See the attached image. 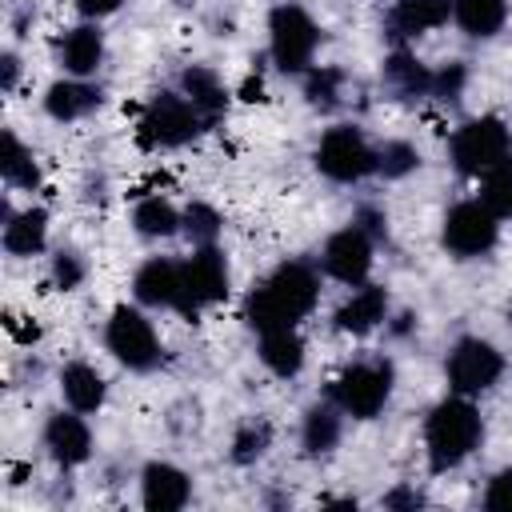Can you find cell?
<instances>
[{
	"mask_svg": "<svg viewBox=\"0 0 512 512\" xmlns=\"http://www.w3.org/2000/svg\"><path fill=\"white\" fill-rule=\"evenodd\" d=\"M464 88V64H448L440 72H432V96L440 100H456Z\"/></svg>",
	"mask_w": 512,
	"mask_h": 512,
	"instance_id": "cell-35",
	"label": "cell"
},
{
	"mask_svg": "<svg viewBox=\"0 0 512 512\" xmlns=\"http://www.w3.org/2000/svg\"><path fill=\"white\" fill-rule=\"evenodd\" d=\"M504 372V356L480 340V336H464L452 352H448V384L460 392V396H480L488 392Z\"/></svg>",
	"mask_w": 512,
	"mask_h": 512,
	"instance_id": "cell-11",
	"label": "cell"
},
{
	"mask_svg": "<svg viewBox=\"0 0 512 512\" xmlns=\"http://www.w3.org/2000/svg\"><path fill=\"white\" fill-rule=\"evenodd\" d=\"M392 396V364L388 360H360L348 364L336 380H332V400L340 412L356 416V420H372L380 416V408Z\"/></svg>",
	"mask_w": 512,
	"mask_h": 512,
	"instance_id": "cell-3",
	"label": "cell"
},
{
	"mask_svg": "<svg viewBox=\"0 0 512 512\" xmlns=\"http://www.w3.org/2000/svg\"><path fill=\"white\" fill-rule=\"evenodd\" d=\"M320 44V28L316 20L300 8V4H280L268 16V48L280 72H308L312 56Z\"/></svg>",
	"mask_w": 512,
	"mask_h": 512,
	"instance_id": "cell-4",
	"label": "cell"
},
{
	"mask_svg": "<svg viewBox=\"0 0 512 512\" xmlns=\"http://www.w3.org/2000/svg\"><path fill=\"white\" fill-rule=\"evenodd\" d=\"M480 432H484V424H480V412L472 408L468 396L456 392V396L440 400V404L432 408V416H428V428H424V444H428V464H432V472H448V468L464 464V460L476 452Z\"/></svg>",
	"mask_w": 512,
	"mask_h": 512,
	"instance_id": "cell-2",
	"label": "cell"
},
{
	"mask_svg": "<svg viewBox=\"0 0 512 512\" xmlns=\"http://www.w3.org/2000/svg\"><path fill=\"white\" fill-rule=\"evenodd\" d=\"M204 116L188 104L184 92H156L140 116V140L148 148H180L200 132Z\"/></svg>",
	"mask_w": 512,
	"mask_h": 512,
	"instance_id": "cell-5",
	"label": "cell"
},
{
	"mask_svg": "<svg viewBox=\"0 0 512 512\" xmlns=\"http://www.w3.org/2000/svg\"><path fill=\"white\" fill-rule=\"evenodd\" d=\"M16 80H20V60H16V52H4V56H0V88L12 92Z\"/></svg>",
	"mask_w": 512,
	"mask_h": 512,
	"instance_id": "cell-37",
	"label": "cell"
},
{
	"mask_svg": "<svg viewBox=\"0 0 512 512\" xmlns=\"http://www.w3.org/2000/svg\"><path fill=\"white\" fill-rule=\"evenodd\" d=\"M104 340H108V352H112L124 368H132V372H148V368L160 360V340H156L152 320H148L144 312L128 308V304H120V308L112 312Z\"/></svg>",
	"mask_w": 512,
	"mask_h": 512,
	"instance_id": "cell-10",
	"label": "cell"
},
{
	"mask_svg": "<svg viewBox=\"0 0 512 512\" xmlns=\"http://www.w3.org/2000/svg\"><path fill=\"white\" fill-rule=\"evenodd\" d=\"M452 164L464 176H484L492 164H500L504 156H512V136L504 128V120L496 116H476L464 128H456L452 136Z\"/></svg>",
	"mask_w": 512,
	"mask_h": 512,
	"instance_id": "cell-6",
	"label": "cell"
},
{
	"mask_svg": "<svg viewBox=\"0 0 512 512\" xmlns=\"http://www.w3.org/2000/svg\"><path fill=\"white\" fill-rule=\"evenodd\" d=\"M320 260H324V272H328L332 280L356 288V284H364L368 272H372V236H368L360 224H348V228H340V232L328 236Z\"/></svg>",
	"mask_w": 512,
	"mask_h": 512,
	"instance_id": "cell-12",
	"label": "cell"
},
{
	"mask_svg": "<svg viewBox=\"0 0 512 512\" xmlns=\"http://www.w3.org/2000/svg\"><path fill=\"white\" fill-rule=\"evenodd\" d=\"M384 80H388V88H396L400 96H424V92H432V72H428L420 60H412L408 52L388 56Z\"/></svg>",
	"mask_w": 512,
	"mask_h": 512,
	"instance_id": "cell-27",
	"label": "cell"
},
{
	"mask_svg": "<svg viewBox=\"0 0 512 512\" xmlns=\"http://www.w3.org/2000/svg\"><path fill=\"white\" fill-rule=\"evenodd\" d=\"M132 292L140 304H152V308H172L176 296H180V264L172 260H148L140 264L136 280H132Z\"/></svg>",
	"mask_w": 512,
	"mask_h": 512,
	"instance_id": "cell-16",
	"label": "cell"
},
{
	"mask_svg": "<svg viewBox=\"0 0 512 512\" xmlns=\"http://www.w3.org/2000/svg\"><path fill=\"white\" fill-rule=\"evenodd\" d=\"M224 296H228V264H224L216 244H200L180 264V296L172 308L180 316H196L204 304H216Z\"/></svg>",
	"mask_w": 512,
	"mask_h": 512,
	"instance_id": "cell-8",
	"label": "cell"
},
{
	"mask_svg": "<svg viewBox=\"0 0 512 512\" xmlns=\"http://www.w3.org/2000/svg\"><path fill=\"white\" fill-rule=\"evenodd\" d=\"M452 20L468 36H496L508 20V0H452Z\"/></svg>",
	"mask_w": 512,
	"mask_h": 512,
	"instance_id": "cell-24",
	"label": "cell"
},
{
	"mask_svg": "<svg viewBox=\"0 0 512 512\" xmlns=\"http://www.w3.org/2000/svg\"><path fill=\"white\" fill-rule=\"evenodd\" d=\"M132 224H136L140 236L164 240V236H172V232L180 228V212H176L164 196H144V200L132 208Z\"/></svg>",
	"mask_w": 512,
	"mask_h": 512,
	"instance_id": "cell-25",
	"label": "cell"
},
{
	"mask_svg": "<svg viewBox=\"0 0 512 512\" xmlns=\"http://www.w3.org/2000/svg\"><path fill=\"white\" fill-rule=\"evenodd\" d=\"M316 296H320L316 272L308 264H300V260H284L264 284H256L244 296V320L256 332L284 328V324L304 320L316 308Z\"/></svg>",
	"mask_w": 512,
	"mask_h": 512,
	"instance_id": "cell-1",
	"label": "cell"
},
{
	"mask_svg": "<svg viewBox=\"0 0 512 512\" xmlns=\"http://www.w3.org/2000/svg\"><path fill=\"white\" fill-rule=\"evenodd\" d=\"M60 60L72 76H92L104 60V36L96 32V24H80L72 32H64L60 40Z\"/></svg>",
	"mask_w": 512,
	"mask_h": 512,
	"instance_id": "cell-19",
	"label": "cell"
},
{
	"mask_svg": "<svg viewBox=\"0 0 512 512\" xmlns=\"http://www.w3.org/2000/svg\"><path fill=\"white\" fill-rule=\"evenodd\" d=\"M268 444H272V428L264 420H248L232 436V460L236 464H252V460H260L268 452Z\"/></svg>",
	"mask_w": 512,
	"mask_h": 512,
	"instance_id": "cell-30",
	"label": "cell"
},
{
	"mask_svg": "<svg viewBox=\"0 0 512 512\" xmlns=\"http://www.w3.org/2000/svg\"><path fill=\"white\" fill-rule=\"evenodd\" d=\"M48 240V212L44 208H28L16 212L12 220H4V248L12 256H36Z\"/></svg>",
	"mask_w": 512,
	"mask_h": 512,
	"instance_id": "cell-23",
	"label": "cell"
},
{
	"mask_svg": "<svg viewBox=\"0 0 512 512\" xmlns=\"http://www.w3.org/2000/svg\"><path fill=\"white\" fill-rule=\"evenodd\" d=\"M340 84H344L340 68H312L304 80V96L312 108H332L340 100Z\"/></svg>",
	"mask_w": 512,
	"mask_h": 512,
	"instance_id": "cell-31",
	"label": "cell"
},
{
	"mask_svg": "<svg viewBox=\"0 0 512 512\" xmlns=\"http://www.w3.org/2000/svg\"><path fill=\"white\" fill-rule=\"evenodd\" d=\"M484 508L488 512H512V472L492 476V484L484 492Z\"/></svg>",
	"mask_w": 512,
	"mask_h": 512,
	"instance_id": "cell-36",
	"label": "cell"
},
{
	"mask_svg": "<svg viewBox=\"0 0 512 512\" xmlns=\"http://www.w3.org/2000/svg\"><path fill=\"white\" fill-rule=\"evenodd\" d=\"M356 224L368 232V236H384V216L376 212V208H360V216H356Z\"/></svg>",
	"mask_w": 512,
	"mask_h": 512,
	"instance_id": "cell-39",
	"label": "cell"
},
{
	"mask_svg": "<svg viewBox=\"0 0 512 512\" xmlns=\"http://www.w3.org/2000/svg\"><path fill=\"white\" fill-rule=\"evenodd\" d=\"M316 168L336 184H356L376 172V148L352 124H336L316 144Z\"/></svg>",
	"mask_w": 512,
	"mask_h": 512,
	"instance_id": "cell-7",
	"label": "cell"
},
{
	"mask_svg": "<svg viewBox=\"0 0 512 512\" xmlns=\"http://www.w3.org/2000/svg\"><path fill=\"white\" fill-rule=\"evenodd\" d=\"M384 316H388V296H384V288H376V284H356V292L336 308V328H340V332H352V336H364V332H372Z\"/></svg>",
	"mask_w": 512,
	"mask_h": 512,
	"instance_id": "cell-15",
	"label": "cell"
},
{
	"mask_svg": "<svg viewBox=\"0 0 512 512\" xmlns=\"http://www.w3.org/2000/svg\"><path fill=\"white\" fill-rule=\"evenodd\" d=\"M0 172H4V180L12 184V188H36L40 184V168H36V160H32V152L16 140V132H4V152H0Z\"/></svg>",
	"mask_w": 512,
	"mask_h": 512,
	"instance_id": "cell-28",
	"label": "cell"
},
{
	"mask_svg": "<svg viewBox=\"0 0 512 512\" xmlns=\"http://www.w3.org/2000/svg\"><path fill=\"white\" fill-rule=\"evenodd\" d=\"M96 104H100V88H92L84 80H56L44 96V108L52 120H80Z\"/></svg>",
	"mask_w": 512,
	"mask_h": 512,
	"instance_id": "cell-21",
	"label": "cell"
},
{
	"mask_svg": "<svg viewBox=\"0 0 512 512\" xmlns=\"http://www.w3.org/2000/svg\"><path fill=\"white\" fill-rule=\"evenodd\" d=\"M140 492H144V508H148V512H176V508L188 504L192 484H188V476H184L176 464L152 460V464L144 468Z\"/></svg>",
	"mask_w": 512,
	"mask_h": 512,
	"instance_id": "cell-14",
	"label": "cell"
},
{
	"mask_svg": "<svg viewBox=\"0 0 512 512\" xmlns=\"http://www.w3.org/2000/svg\"><path fill=\"white\" fill-rule=\"evenodd\" d=\"M384 504H388V508H404V504H408V508H420V504H424V496H420V492H412V488H396Z\"/></svg>",
	"mask_w": 512,
	"mask_h": 512,
	"instance_id": "cell-40",
	"label": "cell"
},
{
	"mask_svg": "<svg viewBox=\"0 0 512 512\" xmlns=\"http://www.w3.org/2000/svg\"><path fill=\"white\" fill-rule=\"evenodd\" d=\"M180 88H184L188 104H192V108H196L204 120H216V116L228 108V92H224L220 76H216L212 68H204V64H192V68H184V76H180Z\"/></svg>",
	"mask_w": 512,
	"mask_h": 512,
	"instance_id": "cell-20",
	"label": "cell"
},
{
	"mask_svg": "<svg viewBox=\"0 0 512 512\" xmlns=\"http://www.w3.org/2000/svg\"><path fill=\"white\" fill-rule=\"evenodd\" d=\"M180 228H184L196 244H216V236H220V216H216V208H208V204H188Z\"/></svg>",
	"mask_w": 512,
	"mask_h": 512,
	"instance_id": "cell-33",
	"label": "cell"
},
{
	"mask_svg": "<svg viewBox=\"0 0 512 512\" xmlns=\"http://www.w3.org/2000/svg\"><path fill=\"white\" fill-rule=\"evenodd\" d=\"M60 388H64L68 408H76V412H96L104 404V376L84 360H76L60 372Z\"/></svg>",
	"mask_w": 512,
	"mask_h": 512,
	"instance_id": "cell-22",
	"label": "cell"
},
{
	"mask_svg": "<svg viewBox=\"0 0 512 512\" xmlns=\"http://www.w3.org/2000/svg\"><path fill=\"white\" fill-rule=\"evenodd\" d=\"M420 164V152L404 140H388L384 148H376V172L384 176H408Z\"/></svg>",
	"mask_w": 512,
	"mask_h": 512,
	"instance_id": "cell-32",
	"label": "cell"
},
{
	"mask_svg": "<svg viewBox=\"0 0 512 512\" xmlns=\"http://www.w3.org/2000/svg\"><path fill=\"white\" fill-rule=\"evenodd\" d=\"M480 200L504 220L512 216V156H504L500 164H492L484 176H480Z\"/></svg>",
	"mask_w": 512,
	"mask_h": 512,
	"instance_id": "cell-29",
	"label": "cell"
},
{
	"mask_svg": "<svg viewBox=\"0 0 512 512\" xmlns=\"http://www.w3.org/2000/svg\"><path fill=\"white\" fill-rule=\"evenodd\" d=\"M260 360H264L268 372H276V376H296V372L304 368V340L296 336L292 324L268 328V332H260Z\"/></svg>",
	"mask_w": 512,
	"mask_h": 512,
	"instance_id": "cell-18",
	"label": "cell"
},
{
	"mask_svg": "<svg viewBox=\"0 0 512 512\" xmlns=\"http://www.w3.org/2000/svg\"><path fill=\"white\" fill-rule=\"evenodd\" d=\"M448 16H452V0H396L388 28L392 36H424L448 24Z\"/></svg>",
	"mask_w": 512,
	"mask_h": 512,
	"instance_id": "cell-17",
	"label": "cell"
},
{
	"mask_svg": "<svg viewBox=\"0 0 512 512\" xmlns=\"http://www.w3.org/2000/svg\"><path fill=\"white\" fill-rule=\"evenodd\" d=\"M52 280H56V288H64V292L76 288V284L84 280V260H80L76 252H64V248H60V252L52 256Z\"/></svg>",
	"mask_w": 512,
	"mask_h": 512,
	"instance_id": "cell-34",
	"label": "cell"
},
{
	"mask_svg": "<svg viewBox=\"0 0 512 512\" xmlns=\"http://www.w3.org/2000/svg\"><path fill=\"white\" fill-rule=\"evenodd\" d=\"M496 236H500V216L484 200H460L444 216V248L456 252L460 260L492 252Z\"/></svg>",
	"mask_w": 512,
	"mask_h": 512,
	"instance_id": "cell-9",
	"label": "cell"
},
{
	"mask_svg": "<svg viewBox=\"0 0 512 512\" xmlns=\"http://www.w3.org/2000/svg\"><path fill=\"white\" fill-rule=\"evenodd\" d=\"M300 440H304V448H308L312 456L332 452L336 440H340V416H336V408H332V404H312L308 416H304Z\"/></svg>",
	"mask_w": 512,
	"mask_h": 512,
	"instance_id": "cell-26",
	"label": "cell"
},
{
	"mask_svg": "<svg viewBox=\"0 0 512 512\" xmlns=\"http://www.w3.org/2000/svg\"><path fill=\"white\" fill-rule=\"evenodd\" d=\"M44 444H48L52 460L64 464V468H76V464H84V460L92 456V432H88V424L76 416V408H72V412H56V416L44 424Z\"/></svg>",
	"mask_w": 512,
	"mask_h": 512,
	"instance_id": "cell-13",
	"label": "cell"
},
{
	"mask_svg": "<svg viewBox=\"0 0 512 512\" xmlns=\"http://www.w3.org/2000/svg\"><path fill=\"white\" fill-rule=\"evenodd\" d=\"M76 8L88 16V20H100V16H112L120 8V0H76Z\"/></svg>",
	"mask_w": 512,
	"mask_h": 512,
	"instance_id": "cell-38",
	"label": "cell"
}]
</instances>
